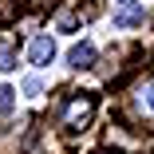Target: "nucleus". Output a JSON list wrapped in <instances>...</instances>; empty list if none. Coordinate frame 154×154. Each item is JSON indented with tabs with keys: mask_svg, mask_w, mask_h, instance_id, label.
I'll return each instance as SVG.
<instances>
[{
	"mask_svg": "<svg viewBox=\"0 0 154 154\" xmlns=\"http://www.w3.org/2000/svg\"><path fill=\"white\" fill-rule=\"evenodd\" d=\"M91 119H95V95H71L63 115H59V127L67 134H79V131L91 127Z\"/></svg>",
	"mask_w": 154,
	"mask_h": 154,
	"instance_id": "f257e3e1",
	"label": "nucleus"
},
{
	"mask_svg": "<svg viewBox=\"0 0 154 154\" xmlns=\"http://www.w3.org/2000/svg\"><path fill=\"white\" fill-rule=\"evenodd\" d=\"M127 107H131V119H134V122L154 127V75H146V79H138V83L131 87Z\"/></svg>",
	"mask_w": 154,
	"mask_h": 154,
	"instance_id": "f03ea898",
	"label": "nucleus"
},
{
	"mask_svg": "<svg viewBox=\"0 0 154 154\" xmlns=\"http://www.w3.org/2000/svg\"><path fill=\"white\" fill-rule=\"evenodd\" d=\"M28 59H32L36 67H44V63H51V59H55V40H48V36H40V40H32V48H28Z\"/></svg>",
	"mask_w": 154,
	"mask_h": 154,
	"instance_id": "7ed1b4c3",
	"label": "nucleus"
},
{
	"mask_svg": "<svg viewBox=\"0 0 154 154\" xmlns=\"http://www.w3.org/2000/svg\"><path fill=\"white\" fill-rule=\"evenodd\" d=\"M142 20H146V8L142 4H122L115 12V28H138Z\"/></svg>",
	"mask_w": 154,
	"mask_h": 154,
	"instance_id": "20e7f679",
	"label": "nucleus"
},
{
	"mask_svg": "<svg viewBox=\"0 0 154 154\" xmlns=\"http://www.w3.org/2000/svg\"><path fill=\"white\" fill-rule=\"evenodd\" d=\"M67 63H71V67H79V71H83V67H91V63H95V48H91V44H75V48L67 51Z\"/></svg>",
	"mask_w": 154,
	"mask_h": 154,
	"instance_id": "39448f33",
	"label": "nucleus"
},
{
	"mask_svg": "<svg viewBox=\"0 0 154 154\" xmlns=\"http://www.w3.org/2000/svg\"><path fill=\"white\" fill-rule=\"evenodd\" d=\"M107 142H111V146H119V150H134V146H138V138H134V134H127L122 127H115V122L107 127Z\"/></svg>",
	"mask_w": 154,
	"mask_h": 154,
	"instance_id": "423d86ee",
	"label": "nucleus"
},
{
	"mask_svg": "<svg viewBox=\"0 0 154 154\" xmlns=\"http://www.w3.org/2000/svg\"><path fill=\"white\" fill-rule=\"evenodd\" d=\"M12 67H16V40L0 36V71H12Z\"/></svg>",
	"mask_w": 154,
	"mask_h": 154,
	"instance_id": "0eeeda50",
	"label": "nucleus"
},
{
	"mask_svg": "<svg viewBox=\"0 0 154 154\" xmlns=\"http://www.w3.org/2000/svg\"><path fill=\"white\" fill-rule=\"evenodd\" d=\"M12 95H16L12 87H0V115H8V111H12Z\"/></svg>",
	"mask_w": 154,
	"mask_h": 154,
	"instance_id": "6e6552de",
	"label": "nucleus"
},
{
	"mask_svg": "<svg viewBox=\"0 0 154 154\" xmlns=\"http://www.w3.org/2000/svg\"><path fill=\"white\" fill-rule=\"evenodd\" d=\"M75 24H79V16H71V12H59V28H63V32H71Z\"/></svg>",
	"mask_w": 154,
	"mask_h": 154,
	"instance_id": "1a4fd4ad",
	"label": "nucleus"
},
{
	"mask_svg": "<svg viewBox=\"0 0 154 154\" xmlns=\"http://www.w3.org/2000/svg\"><path fill=\"white\" fill-rule=\"evenodd\" d=\"M28 4H32L36 12H44V8H55V4H59V0H28Z\"/></svg>",
	"mask_w": 154,
	"mask_h": 154,
	"instance_id": "9d476101",
	"label": "nucleus"
},
{
	"mask_svg": "<svg viewBox=\"0 0 154 154\" xmlns=\"http://www.w3.org/2000/svg\"><path fill=\"white\" fill-rule=\"evenodd\" d=\"M0 20H12V4L8 0H0Z\"/></svg>",
	"mask_w": 154,
	"mask_h": 154,
	"instance_id": "9b49d317",
	"label": "nucleus"
},
{
	"mask_svg": "<svg viewBox=\"0 0 154 154\" xmlns=\"http://www.w3.org/2000/svg\"><path fill=\"white\" fill-rule=\"evenodd\" d=\"M146 154H154V146H150V150H146Z\"/></svg>",
	"mask_w": 154,
	"mask_h": 154,
	"instance_id": "f8f14e48",
	"label": "nucleus"
},
{
	"mask_svg": "<svg viewBox=\"0 0 154 154\" xmlns=\"http://www.w3.org/2000/svg\"><path fill=\"white\" fill-rule=\"evenodd\" d=\"M103 154H107V150H103Z\"/></svg>",
	"mask_w": 154,
	"mask_h": 154,
	"instance_id": "ddd939ff",
	"label": "nucleus"
}]
</instances>
